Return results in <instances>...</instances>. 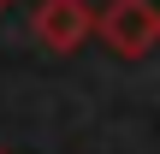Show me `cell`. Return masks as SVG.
Instances as JSON below:
<instances>
[{
    "label": "cell",
    "mask_w": 160,
    "mask_h": 154,
    "mask_svg": "<svg viewBox=\"0 0 160 154\" xmlns=\"http://www.w3.org/2000/svg\"><path fill=\"white\" fill-rule=\"evenodd\" d=\"M95 36L119 59H142L160 47V6L154 0H107L95 12Z\"/></svg>",
    "instance_id": "1"
},
{
    "label": "cell",
    "mask_w": 160,
    "mask_h": 154,
    "mask_svg": "<svg viewBox=\"0 0 160 154\" xmlns=\"http://www.w3.org/2000/svg\"><path fill=\"white\" fill-rule=\"evenodd\" d=\"M30 30H36V42L48 53H71V47H83L95 36V12H89V0H42Z\"/></svg>",
    "instance_id": "2"
},
{
    "label": "cell",
    "mask_w": 160,
    "mask_h": 154,
    "mask_svg": "<svg viewBox=\"0 0 160 154\" xmlns=\"http://www.w3.org/2000/svg\"><path fill=\"white\" fill-rule=\"evenodd\" d=\"M6 6H12V0H0V12H6Z\"/></svg>",
    "instance_id": "3"
}]
</instances>
